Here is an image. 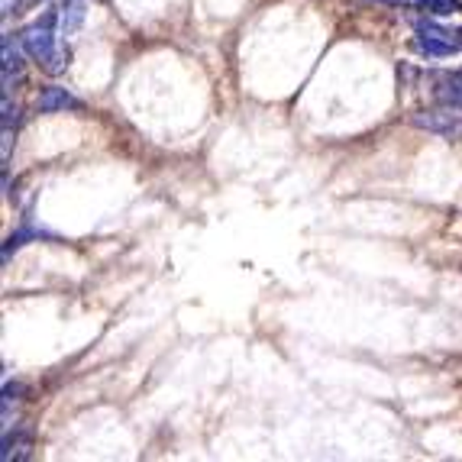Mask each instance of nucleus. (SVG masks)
Wrapping results in <instances>:
<instances>
[{
	"instance_id": "5",
	"label": "nucleus",
	"mask_w": 462,
	"mask_h": 462,
	"mask_svg": "<svg viewBox=\"0 0 462 462\" xmlns=\"http://www.w3.org/2000/svg\"><path fill=\"white\" fill-rule=\"evenodd\" d=\"M414 7L427 16H453L462 14V0H414Z\"/></svg>"
},
{
	"instance_id": "1",
	"label": "nucleus",
	"mask_w": 462,
	"mask_h": 462,
	"mask_svg": "<svg viewBox=\"0 0 462 462\" xmlns=\"http://www.w3.org/2000/svg\"><path fill=\"white\" fill-rule=\"evenodd\" d=\"M59 10H49L42 20H32L30 26H23L20 42H23L26 55L32 62H39L49 75L69 69V49L59 46Z\"/></svg>"
},
{
	"instance_id": "3",
	"label": "nucleus",
	"mask_w": 462,
	"mask_h": 462,
	"mask_svg": "<svg viewBox=\"0 0 462 462\" xmlns=\"http://www.w3.org/2000/svg\"><path fill=\"white\" fill-rule=\"evenodd\" d=\"M23 42H20V36H4V88L10 91V78H20L23 75Z\"/></svg>"
},
{
	"instance_id": "6",
	"label": "nucleus",
	"mask_w": 462,
	"mask_h": 462,
	"mask_svg": "<svg viewBox=\"0 0 462 462\" xmlns=\"http://www.w3.org/2000/svg\"><path fill=\"white\" fill-rule=\"evenodd\" d=\"M16 7H20V0H4V16H10Z\"/></svg>"
},
{
	"instance_id": "4",
	"label": "nucleus",
	"mask_w": 462,
	"mask_h": 462,
	"mask_svg": "<svg viewBox=\"0 0 462 462\" xmlns=\"http://www.w3.org/2000/svg\"><path fill=\"white\" fill-rule=\"evenodd\" d=\"M81 23H85V0H65L62 10H59V30H62V36H71Z\"/></svg>"
},
{
	"instance_id": "2",
	"label": "nucleus",
	"mask_w": 462,
	"mask_h": 462,
	"mask_svg": "<svg viewBox=\"0 0 462 462\" xmlns=\"http://www.w3.org/2000/svg\"><path fill=\"white\" fill-rule=\"evenodd\" d=\"M36 107H39V114H62V110H81L85 104H81L75 94L65 91V88L49 85V88H42V91H39Z\"/></svg>"
}]
</instances>
